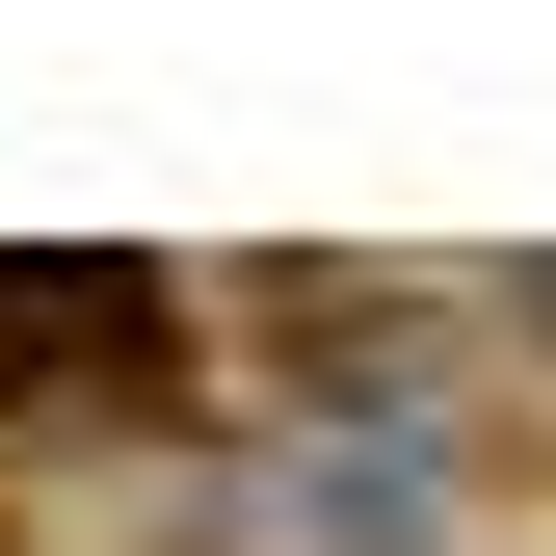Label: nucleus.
<instances>
[{"mask_svg":"<svg viewBox=\"0 0 556 556\" xmlns=\"http://www.w3.org/2000/svg\"><path fill=\"white\" fill-rule=\"evenodd\" d=\"M530 344H556V265H530Z\"/></svg>","mask_w":556,"mask_h":556,"instance_id":"obj_1","label":"nucleus"}]
</instances>
